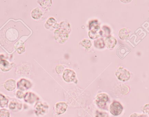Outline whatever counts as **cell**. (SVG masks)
<instances>
[{
	"instance_id": "cell-21",
	"label": "cell",
	"mask_w": 149,
	"mask_h": 117,
	"mask_svg": "<svg viewBox=\"0 0 149 117\" xmlns=\"http://www.w3.org/2000/svg\"><path fill=\"white\" fill-rule=\"evenodd\" d=\"M94 46L98 49H102L105 47L104 40L102 38H98L94 41Z\"/></svg>"
},
{
	"instance_id": "cell-22",
	"label": "cell",
	"mask_w": 149,
	"mask_h": 117,
	"mask_svg": "<svg viewBox=\"0 0 149 117\" xmlns=\"http://www.w3.org/2000/svg\"><path fill=\"white\" fill-rule=\"evenodd\" d=\"M38 2L40 4L42 8L45 9L49 8L52 4V1H38Z\"/></svg>"
},
{
	"instance_id": "cell-14",
	"label": "cell",
	"mask_w": 149,
	"mask_h": 117,
	"mask_svg": "<svg viewBox=\"0 0 149 117\" xmlns=\"http://www.w3.org/2000/svg\"><path fill=\"white\" fill-rule=\"evenodd\" d=\"M45 25V28L47 29H50L51 27H52L56 29H58L59 28V24L57 23L56 20L53 17L49 18L46 21Z\"/></svg>"
},
{
	"instance_id": "cell-15",
	"label": "cell",
	"mask_w": 149,
	"mask_h": 117,
	"mask_svg": "<svg viewBox=\"0 0 149 117\" xmlns=\"http://www.w3.org/2000/svg\"><path fill=\"white\" fill-rule=\"evenodd\" d=\"M89 31L94 32H100V27L98 23L97 20H93L90 21L88 24Z\"/></svg>"
},
{
	"instance_id": "cell-16",
	"label": "cell",
	"mask_w": 149,
	"mask_h": 117,
	"mask_svg": "<svg viewBox=\"0 0 149 117\" xmlns=\"http://www.w3.org/2000/svg\"><path fill=\"white\" fill-rule=\"evenodd\" d=\"M58 29L69 34L71 32L70 25L67 22L63 21L59 24Z\"/></svg>"
},
{
	"instance_id": "cell-5",
	"label": "cell",
	"mask_w": 149,
	"mask_h": 117,
	"mask_svg": "<svg viewBox=\"0 0 149 117\" xmlns=\"http://www.w3.org/2000/svg\"><path fill=\"white\" fill-rule=\"evenodd\" d=\"M123 110V107L119 102L114 101L109 107V111L112 115L118 116L120 115Z\"/></svg>"
},
{
	"instance_id": "cell-19",
	"label": "cell",
	"mask_w": 149,
	"mask_h": 117,
	"mask_svg": "<svg viewBox=\"0 0 149 117\" xmlns=\"http://www.w3.org/2000/svg\"><path fill=\"white\" fill-rule=\"evenodd\" d=\"M111 33V30L109 27L107 26L104 25L102 28V29L100 30V35L101 36L103 37H107L110 36Z\"/></svg>"
},
{
	"instance_id": "cell-31",
	"label": "cell",
	"mask_w": 149,
	"mask_h": 117,
	"mask_svg": "<svg viewBox=\"0 0 149 117\" xmlns=\"http://www.w3.org/2000/svg\"><path fill=\"white\" fill-rule=\"evenodd\" d=\"M143 112L145 114L149 115V104L144 105L143 108Z\"/></svg>"
},
{
	"instance_id": "cell-18",
	"label": "cell",
	"mask_w": 149,
	"mask_h": 117,
	"mask_svg": "<svg viewBox=\"0 0 149 117\" xmlns=\"http://www.w3.org/2000/svg\"><path fill=\"white\" fill-rule=\"evenodd\" d=\"M42 11L38 8L34 9L31 11V17L33 19H36V20L40 19L42 17Z\"/></svg>"
},
{
	"instance_id": "cell-30",
	"label": "cell",
	"mask_w": 149,
	"mask_h": 117,
	"mask_svg": "<svg viewBox=\"0 0 149 117\" xmlns=\"http://www.w3.org/2000/svg\"><path fill=\"white\" fill-rule=\"evenodd\" d=\"M25 45L24 44H22L20 47L17 49V52L19 54H22L25 51Z\"/></svg>"
},
{
	"instance_id": "cell-2",
	"label": "cell",
	"mask_w": 149,
	"mask_h": 117,
	"mask_svg": "<svg viewBox=\"0 0 149 117\" xmlns=\"http://www.w3.org/2000/svg\"><path fill=\"white\" fill-rule=\"evenodd\" d=\"M49 106L46 103L38 102L34 107L35 114L38 117L44 116L49 109Z\"/></svg>"
},
{
	"instance_id": "cell-23",
	"label": "cell",
	"mask_w": 149,
	"mask_h": 117,
	"mask_svg": "<svg viewBox=\"0 0 149 117\" xmlns=\"http://www.w3.org/2000/svg\"><path fill=\"white\" fill-rule=\"evenodd\" d=\"M81 45L86 49H89L92 46L91 41L88 39H84L81 42Z\"/></svg>"
},
{
	"instance_id": "cell-11",
	"label": "cell",
	"mask_w": 149,
	"mask_h": 117,
	"mask_svg": "<svg viewBox=\"0 0 149 117\" xmlns=\"http://www.w3.org/2000/svg\"><path fill=\"white\" fill-rule=\"evenodd\" d=\"M22 107V104L17 100H13L10 101L8 105L9 109L12 111H16L21 110Z\"/></svg>"
},
{
	"instance_id": "cell-27",
	"label": "cell",
	"mask_w": 149,
	"mask_h": 117,
	"mask_svg": "<svg viewBox=\"0 0 149 117\" xmlns=\"http://www.w3.org/2000/svg\"><path fill=\"white\" fill-rule=\"evenodd\" d=\"M95 117H109V116L107 112L97 110L95 112Z\"/></svg>"
},
{
	"instance_id": "cell-25",
	"label": "cell",
	"mask_w": 149,
	"mask_h": 117,
	"mask_svg": "<svg viewBox=\"0 0 149 117\" xmlns=\"http://www.w3.org/2000/svg\"><path fill=\"white\" fill-rule=\"evenodd\" d=\"M88 36L89 37L92 39H95L100 37V32H94L89 31L88 32Z\"/></svg>"
},
{
	"instance_id": "cell-12",
	"label": "cell",
	"mask_w": 149,
	"mask_h": 117,
	"mask_svg": "<svg viewBox=\"0 0 149 117\" xmlns=\"http://www.w3.org/2000/svg\"><path fill=\"white\" fill-rule=\"evenodd\" d=\"M3 87L6 90L9 91H14L16 89V81L13 79H8L3 83Z\"/></svg>"
},
{
	"instance_id": "cell-17",
	"label": "cell",
	"mask_w": 149,
	"mask_h": 117,
	"mask_svg": "<svg viewBox=\"0 0 149 117\" xmlns=\"http://www.w3.org/2000/svg\"><path fill=\"white\" fill-rule=\"evenodd\" d=\"M130 34V30L129 29L127 28H123L119 31V37L121 40H125L129 37Z\"/></svg>"
},
{
	"instance_id": "cell-28",
	"label": "cell",
	"mask_w": 149,
	"mask_h": 117,
	"mask_svg": "<svg viewBox=\"0 0 149 117\" xmlns=\"http://www.w3.org/2000/svg\"><path fill=\"white\" fill-rule=\"evenodd\" d=\"M64 70V67L62 65H58L56 67V72L58 75L62 74Z\"/></svg>"
},
{
	"instance_id": "cell-6",
	"label": "cell",
	"mask_w": 149,
	"mask_h": 117,
	"mask_svg": "<svg viewBox=\"0 0 149 117\" xmlns=\"http://www.w3.org/2000/svg\"><path fill=\"white\" fill-rule=\"evenodd\" d=\"M17 89L22 91L27 90L32 87V84L29 80L22 78L17 83Z\"/></svg>"
},
{
	"instance_id": "cell-8",
	"label": "cell",
	"mask_w": 149,
	"mask_h": 117,
	"mask_svg": "<svg viewBox=\"0 0 149 117\" xmlns=\"http://www.w3.org/2000/svg\"><path fill=\"white\" fill-rule=\"evenodd\" d=\"M24 99L25 102L30 104H32L35 102L36 103L38 102L40 98L34 93L28 92L24 95Z\"/></svg>"
},
{
	"instance_id": "cell-7",
	"label": "cell",
	"mask_w": 149,
	"mask_h": 117,
	"mask_svg": "<svg viewBox=\"0 0 149 117\" xmlns=\"http://www.w3.org/2000/svg\"><path fill=\"white\" fill-rule=\"evenodd\" d=\"M76 77V74L74 71L70 69H66L64 71L63 75V78L66 82H74Z\"/></svg>"
},
{
	"instance_id": "cell-4",
	"label": "cell",
	"mask_w": 149,
	"mask_h": 117,
	"mask_svg": "<svg viewBox=\"0 0 149 117\" xmlns=\"http://www.w3.org/2000/svg\"><path fill=\"white\" fill-rule=\"evenodd\" d=\"M54 37L58 42L63 44L69 38V34L58 29L54 31Z\"/></svg>"
},
{
	"instance_id": "cell-13",
	"label": "cell",
	"mask_w": 149,
	"mask_h": 117,
	"mask_svg": "<svg viewBox=\"0 0 149 117\" xmlns=\"http://www.w3.org/2000/svg\"><path fill=\"white\" fill-rule=\"evenodd\" d=\"M3 55H0V68L2 71H8L11 69V65L8 61L3 59Z\"/></svg>"
},
{
	"instance_id": "cell-32",
	"label": "cell",
	"mask_w": 149,
	"mask_h": 117,
	"mask_svg": "<svg viewBox=\"0 0 149 117\" xmlns=\"http://www.w3.org/2000/svg\"><path fill=\"white\" fill-rule=\"evenodd\" d=\"M130 117H148L145 115H141L137 113H134L132 114Z\"/></svg>"
},
{
	"instance_id": "cell-24",
	"label": "cell",
	"mask_w": 149,
	"mask_h": 117,
	"mask_svg": "<svg viewBox=\"0 0 149 117\" xmlns=\"http://www.w3.org/2000/svg\"><path fill=\"white\" fill-rule=\"evenodd\" d=\"M10 113L8 109H0V117H10Z\"/></svg>"
},
{
	"instance_id": "cell-3",
	"label": "cell",
	"mask_w": 149,
	"mask_h": 117,
	"mask_svg": "<svg viewBox=\"0 0 149 117\" xmlns=\"http://www.w3.org/2000/svg\"><path fill=\"white\" fill-rule=\"evenodd\" d=\"M109 100L108 96L105 93L98 94L95 98V103L98 107L101 109H105L107 103Z\"/></svg>"
},
{
	"instance_id": "cell-1",
	"label": "cell",
	"mask_w": 149,
	"mask_h": 117,
	"mask_svg": "<svg viewBox=\"0 0 149 117\" xmlns=\"http://www.w3.org/2000/svg\"><path fill=\"white\" fill-rule=\"evenodd\" d=\"M116 77L120 81L123 82H127L131 77L130 72L123 67H120L115 72Z\"/></svg>"
},
{
	"instance_id": "cell-9",
	"label": "cell",
	"mask_w": 149,
	"mask_h": 117,
	"mask_svg": "<svg viewBox=\"0 0 149 117\" xmlns=\"http://www.w3.org/2000/svg\"><path fill=\"white\" fill-rule=\"evenodd\" d=\"M68 108V105L65 102H59L56 104L55 107V111L57 115H60L65 113Z\"/></svg>"
},
{
	"instance_id": "cell-26",
	"label": "cell",
	"mask_w": 149,
	"mask_h": 117,
	"mask_svg": "<svg viewBox=\"0 0 149 117\" xmlns=\"http://www.w3.org/2000/svg\"><path fill=\"white\" fill-rule=\"evenodd\" d=\"M130 89L128 86L126 85H122L120 88V92L122 95H127L128 93H129Z\"/></svg>"
},
{
	"instance_id": "cell-20",
	"label": "cell",
	"mask_w": 149,
	"mask_h": 117,
	"mask_svg": "<svg viewBox=\"0 0 149 117\" xmlns=\"http://www.w3.org/2000/svg\"><path fill=\"white\" fill-rule=\"evenodd\" d=\"M8 103V99L4 95L0 93V107L4 109L7 107Z\"/></svg>"
},
{
	"instance_id": "cell-29",
	"label": "cell",
	"mask_w": 149,
	"mask_h": 117,
	"mask_svg": "<svg viewBox=\"0 0 149 117\" xmlns=\"http://www.w3.org/2000/svg\"><path fill=\"white\" fill-rule=\"evenodd\" d=\"M24 95H25V94H24V93L22 91L18 90L17 91L16 97L18 99H22L24 98Z\"/></svg>"
},
{
	"instance_id": "cell-10",
	"label": "cell",
	"mask_w": 149,
	"mask_h": 117,
	"mask_svg": "<svg viewBox=\"0 0 149 117\" xmlns=\"http://www.w3.org/2000/svg\"><path fill=\"white\" fill-rule=\"evenodd\" d=\"M105 47L108 49H112L114 48L117 44V40L112 36H109L106 37L104 40Z\"/></svg>"
}]
</instances>
